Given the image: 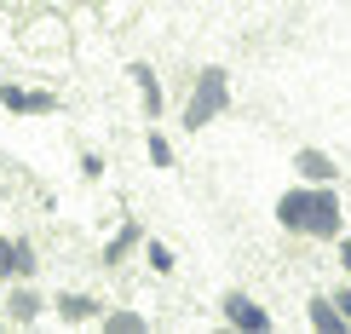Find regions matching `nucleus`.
<instances>
[{"mask_svg":"<svg viewBox=\"0 0 351 334\" xmlns=\"http://www.w3.org/2000/svg\"><path fill=\"white\" fill-rule=\"evenodd\" d=\"M276 225L288 237H311V242H340L346 237V208L334 184H288L276 196Z\"/></svg>","mask_w":351,"mask_h":334,"instance_id":"nucleus-1","label":"nucleus"},{"mask_svg":"<svg viewBox=\"0 0 351 334\" xmlns=\"http://www.w3.org/2000/svg\"><path fill=\"white\" fill-rule=\"evenodd\" d=\"M225 110H230V69L225 64H202L196 81H190V98H184V133L213 127Z\"/></svg>","mask_w":351,"mask_h":334,"instance_id":"nucleus-2","label":"nucleus"},{"mask_svg":"<svg viewBox=\"0 0 351 334\" xmlns=\"http://www.w3.org/2000/svg\"><path fill=\"white\" fill-rule=\"evenodd\" d=\"M219 317H225L230 329H242V334H271L276 329V317L259 306L254 294H242V288H225V294H219Z\"/></svg>","mask_w":351,"mask_h":334,"instance_id":"nucleus-3","label":"nucleus"},{"mask_svg":"<svg viewBox=\"0 0 351 334\" xmlns=\"http://www.w3.org/2000/svg\"><path fill=\"white\" fill-rule=\"evenodd\" d=\"M40 271V259H35V242L29 237H0V283H29Z\"/></svg>","mask_w":351,"mask_h":334,"instance_id":"nucleus-4","label":"nucleus"},{"mask_svg":"<svg viewBox=\"0 0 351 334\" xmlns=\"http://www.w3.org/2000/svg\"><path fill=\"white\" fill-rule=\"evenodd\" d=\"M0 110H12V115H52V110H58V93L18 86V81H0Z\"/></svg>","mask_w":351,"mask_h":334,"instance_id":"nucleus-5","label":"nucleus"},{"mask_svg":"<svg viewBox=\"0 0 351 334\" xmlns=\"http://www.w3.org/2000/svg\"><path fill=\"white\" fill-rule=\"evenodd\" d=\"M47 306H52V300H40L35 288H29V283H12V294L0 300V311H6V323H18V329H35L40 317H47Z\"/></svg>","mask_w":351,"mask_h":334,"instance_id":"nucleus-6","label":"nucleus"},{"mask_svg":"<svg viewBox=\"0 0 351 334\" xmlns=\"http://www.w3.org/2000/svg\"><path fill=\"white\" fill-rule=\"evenodd\" d=\"M288 167H294V179H305V184H340V167H334V156H328V150H317V144H300Z\"/></svg>","mask_w":351,"mask_h":334,"instance_id":"nucleus-7","label":"nucleus"},{"mask_svg":"<svg viewBox=\"0 0 351 334\" xmlns=\"http://www.w3.org/2000/svg\"><path fill=\"white\" fill-rule=\"evenodd\" d=\"M64 40H69V29H64V12H52V6H47L35 23L23 29V47H29V52H52V47L64 52Z\"/></svg>","mask_w":351,"mask_h":334,"instance_id":"nucleus-8","label":"nucleus"},{"mask_svg":"<svg viewBox=\"0 0 351 334\" xmlns=\"http://www.w3.org/2000/svg\"><path fill=\"white\" fill-rule=\"evenodd\" d=\"M305 323H311L317 334H346L351 317L340 311V300H334V294H311V300H305Z\"/></svg>","mask_w":351,"mask_h":334,"instance_id":"nucleus-9","label":"nucleus"},{"mask_svg":"<svg viewBox=\"0 0 351 334\" xmlns=\"http://www.w3.org/2000/svg\"><path fill=\"white\" fill-rule=\"evenodd\" d=\"M127 75H133V86H138V104H144V121H162V110H167V98H162V81H156V69L144 64H127Z\"/></svg>","mask_w":351,"mask_h":334,"instance_id":"nucleus-10","label":"nucleus"},{"mask_svg":"<svg viewBox=\"0 0 351 334\" xmlns=\"http://www.w3.org/2000/svg\"><path fill=\"white\" fill-rule=\"evenodd\" d=\"M52 311H58V323H98V317H104V300H93V294H58Z\"/></svg>","mask_w":351,"mask_h":334,"instance_id":"nucleus-11","label":"nucleus"},{"mask_svg":"<svg viewBox=\"0 0 351 334\" xmlns=\"http://www.w3.org/2000/svg\"><path fill=\"white\" fill-rule=\"evenodd\" d=\"M144 242H150V237H144V225H133V219H127V225L104 242V265H121L127 254H144Z\"/></svg>","mask_w":351,"mask_h":334,"instance_id":"nucleus-12","label":"nucleus"},{"mask_svg":"<svg viewBox=\"0 0 351 334\" xmlns=\"http://www.w3.org/2000/svg\"><path fill=\"white\" fill-rule=\"evenodd\" d=\"M98 329H104V334H144V329H150V317H144V311H104V317H98Z\"/></svg>","mask_w":351,"mask_h":334,"instance_id":"nucleus-13","label":"nucleus"},{"mask_svg":"<svg viewBox=\"0 0 351 334\" xmlns=\"http://www.w3.org/2000/svg\"><path fill=\"white\" fill-rule=\"evenodd\" d=\"M144 259H150V271H156V277H173V271H179V259H173V248H167L162 237H150V242H144Z\"/></svg>","mask_w":351,"mask_h":334,"instance_id":"nucleus-14","label":"nucleus"},{"mask_svg":"<svg viewBox=\"0 0 351 334\" xmlns=\"http://www.w3.org/2000/svg\"><path fill=\"white\" fill-rule=\"evenodd\" d=\"M144 150H150V167H173V139L156 121H150V133H144Z\"/></svg>","mask_w":351,"mask_h":334,"instance_id":"nucleus-15","label":"nucleus"},{"mask_svg":"<svg viewBox=\"0 0 351 334\" xmlns=\"http://www.w3.org/2000/svg\"><path fill=\"white\" fill-rule=\"evenodd\" d=\"M81 179H104V156H98V150L81 156Z\"/></svg>","mask_w":351,"mask_h":334,"instance_id":"nucleus-16","label":"nucleus"},{"mask_svg":"<svg viewBox=\"0 0 351 334\" xmlns=\"http://www.w3.org/2000/svg\"><path fill=\"white\" fill-rule=\"evenodd\" d=\"M334 254H340V265L351 271V237H340V242H334Z\"/></svg>","mask_w":351,"mask_h":334,"instance_id":"nucleus-17","label":"nucleus"},{"mask_svg":"<svg viewBox=\"0 0 351 334\" xmlns=\"http://www.w3.org/2000/svg\"><path fill=\"white\" fill-rule=\"evenodd\" d=\"M334 300H340V311L351 317V283H346V288H334Z\"/></svg>","mask_w":351,"mask_h":334,"instance_id":"nucleus-18","label":"nucleus"},{"mask_svg":"<svg viewBox=\"0 0 351 334\" xmlns=\"http://www.w3.org/2000/svg\"><path fill=\"white\" fill-rule=\"evenodd\" d=\"M40 6H52V12H75V0H40Z\"/></svg>","mask_w":351,"mask_h":334,"instance_id":"nucleus-19","label":"nucleus"},{"mask_svg":"<svg viewBox=\"0 0 351 334\" xmlns=\"http://www.w3.org/2000/svg\"><path fill=\"white\" fill-rule=\"evenodd\" d=\"M29 6V0H0V12H23Z\"/></svg>","mask_w":351,"mask_h":334,"instance_id":"nucleus-20","label":"nucleus"},{"mask_svg":"<svg viewBox=\"0 0 351 334\" xmlns=\"http://www.w3.org/2000/svg\"><path fill=\"white\" fill-rule=\"evenodd\" d=\"M0 323H6V311H0Z\"/></svg>","mask_w":351,"mask_h":334,"instance_id":"nucleus-21","label":"nucleus"}]
</instances>
